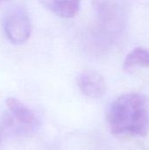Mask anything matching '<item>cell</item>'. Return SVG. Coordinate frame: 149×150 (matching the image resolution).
Wrapping results in <instances>:
<instances>
[{
  "label": "cell",
  "mask_w": 149,
  "mask_h": 150,
  "mask_svg": "<svg viewBox=\"0 0 149 150\" xmlns=\"http://www.w3.org/2000/svg\"><path fill=\"white\" fill-rule=\"evenodd\" d=\"M4 30L11 43L21 45L26 42L32 31L27 12L22 8H15L11 11L4 18Z\"/></svg>",
  "instance_id": "3"
},
{
  "label": "cell",
  "mask_w": 149,
  "mask_h": 150,
  "mask_svg": "<svg viewBox=\"0 0 149 150\" xmlns=\"http://www.w3.org/2000/svg\"><path fill=\"white\" fill-rule=\"evenodd\" d=\"M39 2L55 15L70 18L79 12L82 0H39Z\"/></svg>",
  "instance_id": "5"
},
{
  "label": "cell",
  "mask_w": 149,
  "mask_h": 150,
  "mask_svg": "<svg viewBox=\"0 0 149 150\" xmlns=\"http://www.w3.org/2000/svg\"><path fill=\"white\" fill-rule=\"evenodd\" d=\"M5 105L8 112L18 123L29 127H33L36 122L35 114L23 102L15 98H8Z\"/></svg>",
  "instance_id": "6"
},
{
  "label": "cell",
  "mask_w": 149,
  "mask_h": 150,
  "mask_svg": "<svg viewBox=\"0 0 149 150\" xmlns=\"http://www.w3.org/2000/svg\"><path fill=\"white\" fill-rule=\"evenodd\" d=\"M4 1H8V0H0V4H1L2 2H4Z\"/></svg>",
  "instance_id": "8"
},
{
  "label": "cell",
  "mask_w": 149,
  "mask_h": 150,
  "mask_svg": "<svg viewBox=\"0 0 149 150\" xmlns=\"http://www.w3.org/2000/svg\"><path fill=\"white\" fill-rule=\"evenodd\" d=\"M98 21V29L107 36L120 33L125 27L126 11L119 0H92Z\"/></svg>",
  "instance_id": "2"
},
{
  "label": "cell",
  "mask_w": 149,
  "mask_h": 150,
  "mask_svg": "<svg viewBox=\"0 0 149 150\" xmlns=\"http://www.w3.org/2000/svg\"><path fill=\"white\" fill-rule=\"evenodd\" d=\"M139 68L149 69V50L141 47L130 52L123 63V69L126 72H132Z\"/></svg>",
  "instance_id": "7"
},
{
  "label": "cell",
  "mask_w": 149,
  "mask_h": 150,
  "mask_svg": "<svg viewBox=\"0 0 149 150\" xmlns=\"http://www.w3.org/2000/svg\"><path fill=\"white\" fill-rule=\"evenodd\" d=\"M76 84L85 97L92 99L103 97L106 91L105 78L102 75L93 70L81 73L76 79Z\"/></svg>",
  "instance_id": "4"
},
{
  "label": "cell",
  "mask_w": 149,
  "mask_h": 150,
  "mask_svg": "<svg viewBox=\"0 0 149 150\" xmlns=\"http://www.w3.org/2000/svg\"><path fill=\"white\" fill-rule=\"evenodd\" d=\"M112 134L145 137L149 131V101L141 93L129 92L117 98L106 115Z\"/></svg>",
  "instance_id": "1"
}]
</instances>
